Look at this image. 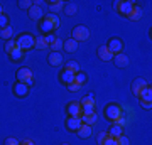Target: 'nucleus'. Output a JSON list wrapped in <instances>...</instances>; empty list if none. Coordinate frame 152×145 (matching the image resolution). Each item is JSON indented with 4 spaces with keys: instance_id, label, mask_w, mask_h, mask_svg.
I'll use <instances>...</instances> for the list:
<instances>
[{
    "instance_id": "nucleus-1",
    "label": "nucleus",
    "mask_w": 152,
    "mask_h": 145,
    "mask_svg": "<svg viewBox=\"0 0 152 145\" xmlns=\"http://www.w3.org/2000/svg\"><path fill=\"white\" fill-rule=\"evenodd\" d=\"M34 41H36V37L31 36V34H22V36H19L15 39L17 47L22 49V51H29L31 47H34Z\"/></svg>"
},
{
    "instance_id": "nucleus-2",
    "label": "nucleus",
    "mask_w": 152,
    "mask_h": 145,
    "mask_svg": "<svg viewBox=\"0 0 152 145\" xmlns=\"http://www.w3.org/2000/svg\"><path fill=\"white\" fill-rule=\"evenodd\" d=\"M15 78H17L19 83H24V85H27V86H32V83H34L32 71L29 69V68H19V69H17Z\"/></svg>"
},
{
    "instance_id": "nucleus-3",
    "label": "nucleus",
    "mask_w": 152,
    "mask_h": 145,
    "mask_svg": "<svg viewBox=\"0 0 152 145\" xmlns=\"http://www.w3.org/2000/svg\"><path fill=\"white\" fill-rule=\"evenodd\" d=\"M88 37H90V31H88V27L85 26H76L75 29H73V36H71V39H75L76 42H80V41H88Z\"/></svg>"
},
{
    "instance_id": "nucleus-4",
    "label": "nucleus",
    "mask_w": 152,
    "mask_h": 145,
    "mask_svg": "<svg viewBox=\"0 0 152 145\" xmlns=\"http://www.w3.org/2000/svg\"><path fill=\"white\" fill-rule=\"evenodd\" d=\"M105 117L110 120V122H115V120L122 117V108L118 105H108V106L105 108Z\"/></svg>"
},
{
    "instance_id": "nucleus-5",
    "label": "nucleus",
    "mask_w": 152,
    "mask_h": 145,
    "mask_svg": "<svg viewBox=\"0 0 152 145\" xmlns=\"http://www.w3.org/2000/svg\"><path fill=\"white\" fill-rule=\"evenodd\" d=\"M134 2H130V0H122V2H117L115 4V7H117V10L122 14V15H129L130 14V10L134 9Z\"/></svg>"
},
{
    "instance_id": "nucleus-6",
    "label": "nucleus",
    "mask_w": 152,
    "mask_h": 145,
    "mask_svg": "<svg viewBox=\"0 0 152 145\" xmlns=\"http://www.w3.org/2000/svg\"><path fill=\"white\" fill-rule=\"evenodd\" d=\"M29 88H31V86H27V85H24V83H19V81H17L15 85L12 86V91H14L15 96L24 98V96H27V95H29Z\"/></svg>"
},
{
    "instance_id": "nucleus-7",
    "label": "nucleus",
    "mask_w": 152,
    "mask_h": 145,
    "mask_svg": "<svg viewBox=\"0 0 152 145\" xmlns=\"http://www.w3.org/2000/svg\"><path fill=\"white\" fill-rule=\"evenodd\" d=\"M107 47L113 52V56L115 54H120V52H124V42L120 41V39H117V37H113V39H110L108 41V44H107Z\"/></svg>"
},
{
    "instance_id": "nucleus-8",
    "label": "nucleus",
    "mask_w": 152,
    "mask_h": 145,
    "mask_svg": "<svg viewBox=\"0 0 152 145\" xmlns=\"http://www.w3.org/2000/svg\"><path fill=\"white\" fill-rule=\"evenodd\" d=\"M27 14H29V17H31L32 20H42V19H44V14H42L41 5H39L37 2H34V5L27 10Z\"/></svg>"
},
{
    "instance_id": "nucleus-9",
    "label": "nucleus",
    "mask_w": 152,
    "mask_h": 145,
    "mask_svg": "<svg viewBox=\"0 0 152 145\" xmlns=\"http://www.w3.org/2000/svg\"><path fill=\"white\" fill-rule=\"evenodd\" d=\"M147 81L144 79V78H135L134 79V83H132V93L135 95V96H139L140 95V91L144 90V88H147Z\"/></svg>"
},
{
    "instance_id": "nucleus-10",
    "label": "nucleus",
    "mask_w": 152,
    "mask_h": 145,
    "mask_svg": "<svg viewBox=\"0 0 152 145\" xmlns=\"http://www.w3.org/2000/svg\"><path fill=\"white\" fill-rule=\"evenodd\" d=\"M112 61L115 63V66H117V68H127V66H129V63H130L129 56H127V54H124V52L115 54Z\"/></svg>"
},
{
    "instance_id": "nucleus-11",
    "label": "nucleus",
    "mask_w": 152,
    "mask_h": 145,
    "mask_svg": "<svg viewBox=\"0 0 152 145\" xmlns=\"http://www.w3.org/2000/svg\"><path fill=\"white\" fill-rule=\"evenodd\" d=\"M66 111L69 117H81V105L78 101H71L68 106H66Z\"/></svg>"
},
{
    "instance_id": "nucleus-12",
    "label": "nucleus",
    "mask_w": 152,
    "mask_h": 145,
    "mask_svg": "<svg viewBox=\"0 0 152 145\" xmlns=\"http://www.w3.org/2000/svg\"><path fill=\"white\" fill-rule=\"evenodd\" d=\"M48 63L51 66H54V68H58V66H61L63 64V54L61 52H49V56H48Z\"/></svg>"
},
{
    "instance_id": "nucleus-13",
    "label": "nucleus",
    "mask_w": 152,
    "mask_h": 145,
    "mask_svg": "<svg viewBox=\"0 0 152 145\" xmlns=\"http://www.w3.org/2000/svg\"><path fill=\"white\" fill-rule=\"evenodd\" d=\"M81 125H83L81 117H69V118H66V127L69 130H73V132H76Z\"/></svg>"
},
{
    "instance_id": "nucleus-14",
    "label": "nucleus",
    "mask_w": 152,
    "mask_h": 145,
    "mask_svg": "<svg viewBox=\"0 0 152 145\" xmlns=\"http://www.w3.org/2000/svg\"><path fill=\"white\" fill-rule=\"evenodd\" d=\"M98 58L103 61H112L113 59V52L107 46H102V47H98Z\"/></svg>"
},
{
    "instance_id": "nucleus-15",
    "label": "nucleus",
    "mask_w": 152,
    "mask_h": 145,
    "mask_svg": "<svg viewBox=\"0 0 152 145\" xmlns=\"http://www.w3.org/2000/svg\"><path fill=\"white\" fill-rule=\"evenodd\" d=\"M142 15H144V9L139 7V5H134V9L130 10V14H129L127 17H129L130 20H140Z\"/></svg>"
},
{
    "instance_id": "nucleus-16",
    "label": "nucleus",
    "mask_w": 152,
    "mask_h": 145,
    "mask_svg": "<svg viewBox=\"0 0 152 145\" xmlns=\"http://www.w3.org/2000/svg\"><path fill=\"white\" fill-rule=\"evenodd\" d=\"M64 4L66 2H63V0H56V2H49V14H58V12H61L63 9H64Z\"/></svg>"
},
{
    "instance_id": "nucleus-17",
    "label": "nucleus",
    "mask_w": 152,
    "mask_h": 145,
    "mask_svg": "<svg viewBox=\"0 0 152 145\" xmlns=\"http://www.w3.org/2000/svg\"><path fill=\"white\" fill-rule=\"evenodd\" d=\"M63 49L64 51H68V52H75L76 49H78V42H76L75 39H66V41H63Z\"/></svg>"
},
{
    "instance_id": "nucleus-18",
    "label": "nucleus",
    "mask_w": 152,
    "mask_h": 145,
    "mask_svg": "<svg viewBox=\"0 0 152 145\" xmlns=\"http://www.w3.org/2000/svg\"><path fill=\"white\" fill-rule=\"evenodd\" d=\"M76 133H78V137H80V138H88V137L91 135V127H90V125H85V123H83L80 128L76 130Z\"/></svg>"
},
{
    "instance_id": "nucleus-19",
    "label": "nucleus",
    "mask_w": 152,
    "mask_h": 145,
    "mask_svg": "<svg viewBox=\"0 0 152 145\" xmlns=\"http://www.w3.org/2000/svg\"><path fill=\"white\" fill-rule=\"evenodd\" d=\"M63 12H64L66 15H75L76 12H78V4L76 2H68V4H64V9H63Z\"/></svg>"
},
{
    "instance_id": "nucleus-20",
    "label": "nucleus",
    "mask_w": 152,
    "mask_h": 145,
    "mask_svg": "<svg viewBox=\"0 0 152 145\" xmlns=\"http://www.w3.org/2000/svg\"><path fill=\"white\" fill-rule=\"evenodd\" d=\"M139 98H140V101H149V103H152V88H151V86L144 88V90L140 91V95H139Z\"/></svg>"
},
{
    "instance_id": "nucleus-21",
    "label": "nucleus",
    "mask_w": 152,
    "mask_h": 145,
    "mask_svg": "<svg viewBox=\"0 0 152 145\" xmlns=\"http://www.w3.org/2000/svg\"><path fill=\"white\" fill-rule=\"evenodd\" d=\"M108 135L110 137H113V138H118L120 135H124V127H120V125H112L108 130Z\"/></svg>"
},
{
    "instance_id": "nucleus-22",
    "label": "nucleus",
    "mask_w": 152,
    "mask_h": 145,
    "mask_svg": "<svg viewBox=\"0 0 152 145\" xmlns=\"http://www.w3.org/2000/svg\"><path fill=\"white\" fill-rule=\"evenodd\" d=\"M0 37L5 39V41H10V39H14V29H12L10 26L4 27V29H0Z\"/></svg>"
},
{
    "instance_id": "nucleus-23",
    "label": "nucleus",
    "mask_w": 152,
    "mask_h": 145,
    "mask_svg": "<svg viewBox=\"0 0 152 145\" xmlns=\"http://www.w3.org/2000/svg\"><path fill=\"white\" fill-rule=\"evenodd\" d=\"M59 78H61V81H63L64 85H69V83H73V81H75V74H73V73H69V71H66V69L61 71Z\"/></svg>"
},
{
    "instance_id": "nucleus-24",
    "label": "nucleus",
    "mask_w": 152,
    "mask_h": 145,
    "mask_svg": "<svg viewBox=\"0 0 152 145\" xmlns=\"http://www.w3.org/2000/svg\"><path fill=\"white\" fill-rule=\"evenodd\" d=\"M96 120H98L96 113H91V115H81V122L85 125H90V127H91L93 123H96Z\"/></svg>"
},
{
    "instance_id": "nucleus-25",
    "label": "nucleus",
    "mask_w": 152,
    "mask_h": 145,
    "mask_svg": "<svg viewBox=\"0 0 152 145\" xmlns=\"http://www.w3.org/2000/svg\"><path fill=\"white\" fill-rule=\"evenodd\" d=\"M64 69L76 74V73H80V64L76 63V61H68V64H64Z\"/></svg>"
},
{
    "instance_id": "nucleus-26",
    "label": "nucleus",
    "mask_w": 152,
    "mask_h": 145,
    "mask_svg": "<svg viewBox=\"0 0 152 145\" xmlns=\"http://www.w3.org/2000/svg\"><path fill=\"white\" fill-rule=\"evenodd\" d=\"M41 31L42 32H46V34H51V31H54V27H53V24L44 17L42 19V22H41Z\"/></svg>"
},
{
    "instance_id": "nucleus-27",
    "label": "nucleus",
    "mask_w": 152,
    "mask_h": 145,
    "mask_svg": "<svg viewBox=\"0 0 152 145\" xmlns=\"http://www.w3.org/2000/svg\"><path fill=\"white\" fill-rule=\"evenodd\" d=\"M9 58H10L12 61H20L22 58H24V51H22V49H19V47H15L10 54H9Z\"/></svg>"
},
{
    "instance_id": "nucleus-28",
    "label": "nucleus",
    "mask_w": 152,
    "mask_h": 145,
    "mask_svg": "<svg viewBox=\"0 0 152 145\" xmlns=\"http://www.w3.org/2000/svg\"><path fill=\"white\" fill-rule=\"evenodd\" d=\"M80 105H81V106H93V108H95L96 103H95V98H93L91 95H88V96H85L81 101H80Z\"/></svg>"
},
{
    "instance_id": "nucleus-29",
    "label": "nucleus",
    "mask_w": 152,
    "mask_h": 145,
    "mask_svg": "<svg viewBox=\"0 0 152 145\" xmlns=\"http://www.w3.org/2000/svg\"><path fill=\"white\" fill-rule=\"evenodd\" d=\"M49 47L53 49V52H59L61 49H63V41H61L59 37H56V39H54V42L51 44Z\"/></svg>"
},
{
    "instance_id": "nucleus-30",
    "label": "nucleus",
    "mask_w": 152,
    "mask_h": 145,
    "mask_svg": "<svg viewBox=\"0 0 152 145\" xmlns=\"http://www.w3.org/2000/svg\"><path fill=\"white\" fill-rule=\"evenodd\" d=\"M46 19L53 24V27H54V29H58V27L61 26V22H59V19H58V15H54V14H48V15H46Z\"/></svg>"
},
{
    "instance_id": "nucleus-31",
    "label": "nucleus",
    "mask_w": 152,
    "mask_h": 145,
    "mask_svg": "<svg viewBox=\"0 0 152 145\" xmlns=\"http://www.w3.org/2000/svg\"><path fill=\"white\" fill-rule=\"evenodd\" d=\"M75 83H78L80 86H83L85 83H86V74L81 73V71H80V73H76V74H75Z\"/></svg>"
},
{
    "instance_id": "nucleus-32",
    "label": "nucleus",
    "mask_w": 152,
    "mask_h": 145,
    "mask_svg": "<svg viewBox=\"0 0 152 145\" xmlns=\"http://www.w3.org/2000/svg\"><path fill=\"white\" fill-rule=\"evenodd\" d=\"M34 46L37 49H48L49 46L46 44V41H44V37H36V41H34Z\"/></svg>"
},
{
    "instance_id": "nucleus-33",
    "label": "nucleus",
    "mask_w": 152,
    "mask_h": 145,
    "mask_svg": "<svg viewBox=\"0 0 152 145\" xmlns=\"http://www.w3.org/2000/svg\"><path fill=\"white\" fill-rule=\"evenodd\" d=\"M15 47H17V42L14 41V39H10V41H7V42H5V51H7L9 54H10Z\"/></svg>"
},
{
    "instance_id": "nucleus-34",
    "label": "nucleus",
    "mask_w": 152,
    "mask_h": 145,
    "mask_svg": "<svg viewBox=\"0 0 152 145\" xmlns=\"http://www.w3.org/2000/svg\"><path fill=\"white\" fill-rule=\"evenodd\" d=\"M32 5H34L32 0H20V2H19V7H20V9H26V10H29Z\"/></svg>"
},
{
    "instance_id": "nucleus-35",
    "label": "nucleus",
    "mask_w": 152,
    "mask_h": 145,
    "mask_svg": "<svg viewBox=\"0 0 152 145\" xmlns=\"http://www.w3.org/2000/svg\"><path fill=\"white\" fill-rule=\"evenodd\" d=\"M117 145H130V140L125 135H120L118 138H117Z\"/></svg>"
},
{
    "instance_id": "nucleus-36",
    "label": "nucleus",
    "mask_w": 152,
    "mask_h": 145,
    "mask_svg": "<svg viewBox=\"0 0 152 145\" xmlns=\"http://www.w3.org/2000/svg\"><path fill=\"white\" fill-rule=\"evenodd\" d=\"M66 86H68V91H80L81 90V86L78 85V83H75V81L69 83V85H66Z\"/></svg>"
},
{
    "instance_id": "nucleus-37",
    "label": "nucleus",
    "mask_w": 152,
    "mask_h": 145,
    "mask_svg": "<svg viewBox=\"0 0 152 145\" xmlns=\"http://www.w3.org/2000/svg\"><path fill=\"white\" fill-rule=\"evenodd\" d=\"M54 39H56L54 34H46V36H44V41H46V44H48V46H51V44L54 42Z\"/></svg>"
},
{
    "instance_id": "nucleus-38",
    "label": "nucleus",
    "mask_w": 152,
    "mask_h": 145,
    "mask_svg": "<svg viewBox=\"0 0 152 145\" xmlns=\"http://www.w3.org/2000/svg\"><path fill=\"white\" fill-rule=\"evenodd\" d=\"M9 26V17L7 15H0V29H4V27Z\"/></svg>"
},
{
    "instance_id": "nucleus-39",
    "label": "nucleus",
    "mask_w": 152,
    "mask_h": 145,
    "mask_svg": "<svg viewBox=\"0 0 152 145\" xmlns=\"http://www.w3.org/2000/svg\"><path fill=\"white\" fill-rule=\"evenodd\" d=\"M81 113L83 115H91V113H95V108L93 106H81Z\"/></svg>"
},
{
    "instance_id": "nucleus-40",
    "label": "nucleus",
    "mask_w": 152,
    "mask_h": 145,
    "mask_svg": "<svg viewBox=\"0 0 152 145\" xmlns=\"http://www.w3.org/2000/svg\"><path fill=\"white\" fill-rule=\"evenodd\" d=\"M4 145H20V144H19V140H17V138H14V137H9V138L4 142Z\"/></svg>"
},
{
    "instance_id": "nucleus-41",
    "label": "nucleus",
    "mask_w": 152,
    "mask_h": 145,
    "mask_svg": "<svg viewBox=\"0 0 152 145\" xmlns=\"http://www.w3.org/2000/svg\"><path fill=\"white\" fill-rule=\"evenodd\" d=\"M102 145H117V138H113V137H110V135H108Z\"/></svg>"
},
{
    "instance_id": "nucleus-42",
    "label": "nucleus",
    "mask_w": 152,
    "mask_h": 145,
    "mask_svg": "<svg viewBox=\"0 0 152 145\" xmlns=\"http://www.w3.org/2000/svg\"><path fill=\"white\" fill-rule=\"evenodd\" d=\"M107 137H108V132H100V133H98V144L102 145L105 142V138H107Z\"/></svg>"
},
{
    "instance_id": "nucleus-43",
    "label": "nucleus",
    "mask_w": 152,
    "mask_h": 145,
    "mask_svg": "<svg viewBox=\"0 0 152 145\" xmlns=\"http://www.w3.org/2000/svg\"><path fill=\"white\" fill-rule=\"evenodd\" d=\"M113 123H115V125H120V127H124V125H125V123H127V122H125V120H124V118H122V117H118V118L115 120Z\"/></svg>"
},
{
    "instance_id": "nucleus-44",
    "label": "nucleus",
    "mask_w": 152,
    "mask_h": 145,
    "mask_svg": "<svg viewBox=\"0 0 152 145\" xmlns=\"http://www.w3.org/2000/svg\"><path fill=\"white\" fill-rule=\"evenodd\" d=\"M140 105H142L144 110H151L152 108V103H149V101H140Z\"/></svg>"
},
{
    "instance_id": "nucleus-45",
    "label": "nucleus",
    "mask_w": 152,
    "mask_h": 145,
    "mask_svg": "<svg viewBox=\"0 0 152 145\" xmlns=\"http://www.w3.org/2000/svg\"><path fill=\"white\" fill-rule=\"evenodd\" d=\"M20 145H34V142H32V140H24Z\"/></svg>"
},
{
    "instance_id": "nucleus-46",
    "label": "nucleus",
    "mask_w": 152,
    "mask_h": 145,
    "mask_svg": "<svg viewBox=\"0 0 152 145\" xmlns=\"http://www.w3.org/2000/svg\"><path fill=\"white\" fill-rule=\"evenodd\" d=\"M0 15H4V7L0 5Z\"/></svg>"
},
{
    "instance_id": "nucleus-47",
    "label": "nucleus",
    "mask_w": 152,
    "mask_h": 145,
    "mask_svg": "<svg viewBox=\"0 0 152 145\" xmlns=\"http://www.w3.org/2000/svg\"><path fill=\"white\" fill-rule=\"evenodd\" d=\"M61 145H69V144H66V142H64V144H61Z\"/></svg>"
}]
</instances>
